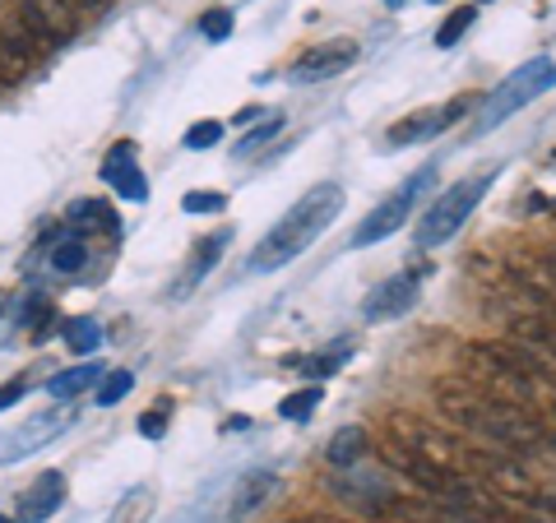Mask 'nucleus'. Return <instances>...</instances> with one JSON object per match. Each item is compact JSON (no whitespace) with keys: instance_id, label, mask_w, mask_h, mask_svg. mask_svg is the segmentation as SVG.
I'll return each mask as SVG.
<instances>
[{"instance_id":"nucleus-1","label":"nucleus","mask_w":556,"mask_h":523,"mask_svg":"<svg viewBox=\"0 0 556 523\" xmlns=\"http://www.w3.org/2000/svg\"><path fill=\"white\" fill-rule=\"evenodd\" d=\"M459 380L473 390L515 404L533 417H552L556 422V371L543 353L515 343V339H492V343H464L459 347Z\"/></svg>"},{"instance_id":"nucleus-2","label":"nucleus","mask_w":556,"mask_h":523,"mask_svg":"<svg viewBox=\"0 0 556 523\" xmlns=\"http://www.w3.org/2000/svg\"><path fill=\"white\" fill-rule=\"evenodd\" d=\"M437 408L445 412L450 426H459L468 435H478V441L496 445L501 455H519V449H538V445L552 441L543 417H533V412L515 408V404H501V398L473 390L459 375H445L437 385Z\"/></svg>"},{"instance_id":"nucleus-3","label":"nucleus","mask_w":556,"mask_h":523,"mask_svg":"<svg viewBox=\"0 0 556 523\" xmlns=\"http://www.w3.org/2000/svg\"><path fill=\"white\" fill-rule=\"evenodd\" d=\"M343 200H348V195H343L339 181L311 186L306 195L265 232V241H260V246L251 251V273H278L283 265H292V259H298L316 237H325L329 222L343 214Z\"/></svg>"},{"instance_id":"nucleus-4","label":"nucleus","mask_w":556,"mask_h":523,"mask_svg":"<svg viewBox=\"0 0 556 523\" xmlns=\"http://www.w3.org/2000/svg\"><path fill=\"white\" fill-rule=\"evenodd\" d=\"M556 89V61L552 56H533V61H525L519 69H510L506 79L492 89V98L478 107V120H473V139H482V135H492L496 126H506V120L515 116V112H525L533 98H543V93H552Z\"/></svg>"},{"instance_id":"nucleus-5","label":"nucleus","mask_w":556,"mask_h":523,"mask_svg":"<svg viewBox=\"0 0 556 523\" xmlns=\"http://www.w3.org/2000/svg\"><path fill=\"white\" fill-rule=\"evenodd\" d=\"M492 181H496V171H482V177H468V181L445 186L441 195L427 204L422 222H417V246L437 251V246H445V241H455L464 222L473 218V208L482 204V195H486V186H492Z\"/></svg>"},{"instance_id":"nucleus-6","label":"nucleus","mask_w":556,"mask_h":523,"mask_svg":"<svg viewBox=\"0 0 556 523\" xmlns=\"http://www.w3.org/2000/svg\"><path fill=\"white\" fill-rule=\"evenodd\" d=\"M431 181H437V167H431V163H427V167H417L413 177H408L404 186H399L390 200H380V204L371 208V214L362 218V228L353 232V241H348V246H353V251H367V246H376V241L394 237V232L408 222L417 195H422V186H431Z\"/></svg>"},{"instance_id":"nucleus-7","label":"nucleus","mask_w":556,"mask_h":523,"mask_svg":"<svg viewBox=\"0 0 556 523\" xmlns=\"http://www.w3.org/2000/svg\"><path fill=\"white\" fill-rule=\"evenodd\" d=\"M468 112H473V98H468V93H459V98L441 102V107H422V112H408L404 120H394L386 139H390L394 149H404V144H427V139L445 135V130L455 126L459 116H468Z\"/></svg>"},{"instance_id":"nucleus-8","label":"nucleus","mask_w":556,"mask_h":523,"mask_svg":"<svg viewBox=\"0 0 556 523\" xmlns=\"http://www.w3.org/2000/svg\"><path fill=\"white\" fill-rule=\"evenodd\" d=\"M357 56H362V47L353 38H329V42H316L311 51H302V56L288 65V79L292 84H325V79L343 75Z\"/></svg>"},{"instance_id":"nucleus-9","label":"nucleus","mask_w":556,"mask_h":523,"mask_svg":"<svg viewBox=\"0 0 556 523\" xmlns=\"http://www.w3.org/2000/svg\"><path fill=\"white\" fill-rule=\"evenodd\" d=\"M427 273H431V265H413L404 273L386 278L380 288L367 292V306H362V316H367V320H399V316H408L413 302H417V292H422V278Z\"/></svg>"},{"instance_id":"nucleus-10","label":"nucleus","mask_w":556,"mask_h":523,"mask_svg":"<svg viewBox=\"0 0 556 523\" xmlns=\"http://www.w3.org/2000/svg\"><path fill=\"white\" fill-rule=\"evenodd\" d=\"M14 14L42 47H65L79 33V20L65 10V0H14Z\"/></svg>"},{"instance_id":"nucleus-11","label":"nucleus","mask_w":556,"mask_h":523,"mask_svg":"<svg viewBox=\"0 0 556 523\" xmlns=\"http://www.w3.org/2000/svg\"><path fill=\"white\" fill-rule=\"evenodd\" d=\"M278 486H283V477H278L274 468H251V473H241L237 486H232V496H228V510H223V523L255 519L278 496Z\"/></svg>"},{"instance_id":"nucleus-12","label":"nucleus","mask_w":556,"mask_h":523,"mask_svg":"<svg viewBox=\"0 0 556 523\" xmlns=\"http://www.w3.org/2000/svg\"><path fill=\"white\" fill-rule=\"evenodd\" d=\"M65 473H38L33 477L24 492H20V505H14V523H42V519H51L65 505Z\"/></svg>"},{"instance_id":"nucleus-13","label":"nucleus","mask_w":556,"mask_h":523,"mask_svg":"<svg viewBox=\"0 0 556 523\" xmlns=\"http://www.w3.org/2000/svg\"><path fill=\"white\" fill-rule=\"evenodd\" d=\"M70 426V412H38V417H28V422L20 431H5L0 435V459H24L33 455V449H42L47 441H56V435Z\"/></svg>"},{"instance_id":"nucleus-14","label":"nucleus","mask_w":556,"mask_h":523,"mask_svg":"<svg viewBox=\"0 0 556 523\" xmlns=\"http://www.w3.org/2000/svg\"><path fill=\"white\" fill-rule=\"evenodd\" d=\"M102 181H108L116 195L130 200V204H144V200H149V177H144V171H139V163H135V144H130V139L112 144L108 163H102Z\"/></svg>"},{"instance_id":"nucleus-15","label":"nucleus","mask_w":556,"mask_h":523,"mask_svg":"<svg viewBox=\"0 0 556 523\" xmlns=\"http://www.w3.org/2000/svg\"><path fill=\"white\" fill-rule=\"evenodd\" d=\"M371 431L367 426H339L334 435H329V445H325V459L334 463V468H353L371 455Z\"/></svg>"},{"instance_id":"nucleus-16","label":"nucleus","mask_w":556,"mask_h":523,"mask_svg":"<svg viewBox=\"0 0 556 523\" xmlns=\"http://www.w3.org/2000/svg\"><path fill=\"white\" fill-rule=\"evenodd\" d=\"M102 380V366L98 361H79V366H70V371H56L47 380V394L51 398H79L84 390H93Z\"/></svg>"},{"instance_id":"nucleus-17","label":"nucleus","mask_w":556,"mask_h":523,"mask_svg":"<svg viewBox=\"0 0 556 523\" xmlns=\"http://www.w3.org/2000/svg\"><path fill=\"white\" fill-rule=\"evenodd\" d=\"M70 222H75V232L84 237V232H102V237H116V214L102 200H75L70 204Z\"/></svg>"},{"instance_id":"nucleus-18","label":"nucleus","mask_w":556,"mask_h":523,"mask_svg":"<svg viewBox=\"0 0 556 523\" xmlns=\"http://www.w3.org/2000/svg\"><path fill=\"white\" fill-rule=\"evenodd\" d=\"M228 241H232V232H218L214 241H208V246H200V251H195V259H190V273L181 278V283H177V288H172V296H186L190 288H195V283H200V278H204L208 269H214V265H218V255H223V246H228Z\"/></svg>"},{"instance_id":"nucleus-19","label":"nucleus","mask_w":556,"mask_h":523,"mask_svg":"<svg viewBox=\"0 0 556 523\" xmlns=\"http://www.w3.org/2000/svg\"><path fill=\"white\" fill-rule=\"evenodd\" d=\"M153 505H159V496H153L149 486H135V492H126L116 500V510L108 514V523H149Z\"/></svg>"},{"instance_id":"nucleus-20","label":"nucleus","mask_w":556,"mask_h":523,"mask_svg":"<svg viewBox=\"0 0 556 523\" xmlns=\"http://www.w3.org/2000/svg\"><path fill=\"white\" fill-rule=\"evenodd\" d=\"M84 265H89V241H84L79 232L56 237V246H51V269L56 273H79Z\"/></svg>"},{"instance_id":"nucleus-21","label":"nucleus","mask_w":556,"mask_h":523,"mask_svg":"<svg viewBox=\"0 0 556 523\" xmlns=\"http://www.w3.org/2000/svg\"><path fill=\"white\" fill-rule=\"evenodd\" d=\"M65 347L70 353H79V357H89V353H98L102 347V324L93 320V316H75V320H65Z\"/></svg>"},{"instance_id":"nucleus-22","label":"nucleus","mask_w":556,"mask_h":523,"mask_svg":"<svg viewBox=\"0 0 556 523\" xmlns=\"http://www.w3.org/2000/svg\"><path fill=\"white\" fill-rule=\"evenodd\" d=\"M473 24H478V5H459V10H450V14H445V24L437 28V47H441V51L459 47V38H464V33L473 28Z\"/></svg>"},{"instance_id":"nucleus-23","label":"nucleus","mask_w":556,"mask_h":523,"mask_svg":"<svg viewBox=\"0 0 556 523\" xmlns=\"http://www.w3.org/2000/svg\"><path fill=\"white\" fill-rule=\"evenodd\" d=\"M320 398H325V390H320V385H306V390L288 394L283 404H278V417H288V422H306V417L320 408Z\"/></svg>"},{"instance_id":"nucleus-24","label":"nucleus","mask_w":556,"mask_h":523,"mask_svg":"<svg viewBox=\"0 0 556 523\" xmlns=\"http://www.w3.org/2000/svg\"><path fill=\"white\" fill-rule=\"evenodd\" d=\"M130 385H135L130 371H102V380H98V408H116L121 398L130 394Z\"/></svg>"},{"instance_id":"nucleus-25","label":"nucleus","mask_w":556,"mask_h":523,"mask_svg":"<svg viewBox=\"0 0 556 523\" xmlns=\"http://www.w3.org/2000/svg\"><path fill=\"white\" fill-rule=\"evenodd\" d=\"M167 422H172V398H159V404L139 417V435H144V441H159V435H167Z\"/></svg>"},{"instance_id":"nucleus-26","label":"nucleus","mask_w":556,"mask_h":523,"mask_svg":"<svg viewBox=\"0 0 556 523\" xmlns=\"http://www.w3.org/2000/svg\"><path fill=\"white\" fill-rule=\"evenodd\" d=\"M200 33H204V42H228L232 38V10L228 5L208 10L204 20H200Z\"/></svg>"},{"instance_id":"nucleus-27","label":"nucleus","mask_w":556,"mask_h":523,"mask_svg":"<svg viewBox=\"0 0 556 523\" xmlns=\"http://www.w3.org/2000/svg\"><path fill=\"white\" fill-rule=\"evenodd\" d=\"M181 208L186 214H223L228 195H218V190H190V195H181Z\"/></svg>"},{"instance_id":"nucleus-28","label":"nucleus","mask_w":556,"mask_h":523,"mask_svg":"<svg viewBox=\"0 0 556 523\" xmlns=\"http://www.w3.org/2000/svg\"><path fill=\"white\" fill-rule=\"evenodd\" d=\"M278 130H283V116H269V120H265V126H251V135H247V139H241V144H237V153H241V158H247V153H255V149H265V144H269V139H274Z\"/></svg>"},{"instance_id":"nucleus-29","label":"nucleus","mask_w":556,"mask_h":523,"mask_svg":"<svg viewBox=\"0 0 556 523\" xmlns=\"http://www.w3.org/2000/svg\"><path fill=\"white\" fill-rule=\"evenodd\" d=\"M218 139H223V126H218V120H195V126L186 130L181 144H186V149H214Z\"/></svg>"},{"instance_id":"nucleus-30","label":"nucleus","mask_w":556,"mask_h":523,"mask_svg":"<svg viewBox=\"0 0 556 523\" xmlns=\"http://www.w3.org/2000/svg\"><path fill=\"white\" fill-rule=\"evenodd\" d=\"M47 320H51V302H47V296H33V302L24 306V324L42 339L47 334Z\"/></svg>"},{"instance_id":"nucleus-31","label":"nucleus","mask_w":556,"mask_h":523,"mask_svg":"<svg viewBox=\"0 0 556 523\" xmlns=\"http://www.w3.org/2000/svg\"><path fill=\"white\" fill-rule=\"evenodd\" d=\"M65 10L75 14V20H108L112 0H65Z\"/></svg>"},{"instance_id":"nucleus-32","label":"nucleus","mask_w":556,"mask_h":523,"mask_svg":"<svg viewBox=\"0 0 556 523\" xmlns=\"http://www.w3.org/2000/svg\"><path fill=\"white\" fill-rule=\"evenodd\" d=\"M24 394H28V385H24V380H5V385H0V412H5V408H14V404H20Z\"/></svg>"},{"instance_id":"nucleus-33","label":"nucleus","mask_w":556,"mask_h":523,"mask_svg":"<svg viewBox=\"0 0 556 523\" xmlns=\"http://www.w3.org/2000/svg\"><path fill=\"white\" fill-rule=\"evenodd\" d=\"M339 361H343V353H329V357H316V361H306V371L316 375V380H325L329 371H339Z\"/></svg>"},{"instance_id":"nucleus-34","label":"nucleus","mask_w":556,"mask_h":523,"mask_svg":"<svg viewBox=\"0 0 556 523\" xmlns=\"http://www.w3.org/2000/svg\"><path fill=\"white\" fill-rule=\"evenodd\" d=\"M260 116H265V107H241V112H237L232 120H237V126H255Z\"/></svg>"},{"instance_id":"nucleus-35","label":"nucleus","mask_w":556,"mask_h":523,"mask_svg":"<svg viewBox=\"0 0 556 523\" xmlns=\"http://www.w3.org/2000/svg\"><path fill=\"white\" fill-rule=\"evenodd\" d=\"M292 523H348V519H329V514H302V519H292Z\"/></svg>"},{"instance_id":"nucleus-36","label":"nucleus","mask_w":556,"mask_h":523,"mask_svg":"<svg viewBox=\"0 0 556 523\" xmlns=\"http://www.w3.org/2000/svg\"><path fill=\"white\" fill-rule=\"evenodd\" d=\"M0 523H14V519H5V514H0Z\"/></svg>"},{"instance_id":"nucleus-37","label":"nucleus","mask_w":556,"mask_h":523,"mask_svg":"<svg viewBox=\"0 0 556 523\" xmlns=\"http://www.w3.org/2000/svg\"><path fill=\"white\" fill-rule=\"evenodd\" d=\"M473 5H486V0H473Z\"/></svg>"}]
</instances>
